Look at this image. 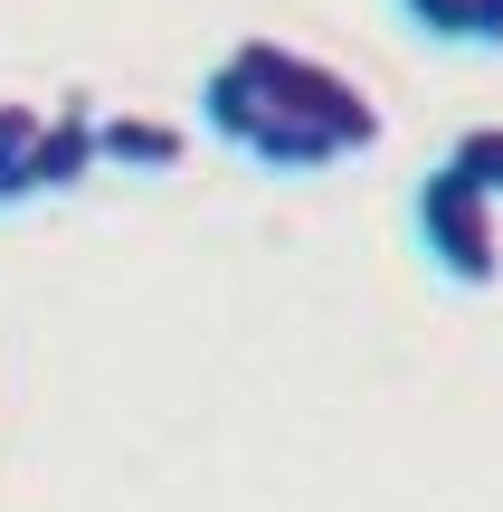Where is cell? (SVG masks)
<instances>
[{
  "label": "cell",
  "mask_w": 503,
  "mask_h": 512,
  "mask_svg": "<svg viewBox=\"0 0 503 512\" xmlns=\"http://www.w3.org/2000/svg\"><path fill=\"white\" fill-rule=\"evenodd\" d=\"M95 124H105V105H95V95H57V105H48V133H38V162H29V200H38V190H76V181H95V171H105Z\"/></svg>",
  "instance_id": "277c9868"
},
{
  "label": "cell",
  "mask_w": 503,
  "mask_h": 512,
  "mask_svg": "<svg viewBox=\"0 0 503 512\" xmlns=\"http://www.w3.org/2000/svg\"><path fill=\"white\" fill-rule=\"evenodd\" d=\"M38 133H48V114H38V105H0V209H19V200H29Z\"/></svg>",
  "instance_id": "8992f818"
},
{
  "label": "cell",
  "mask_w": 503,
  "mask_h": 512,
  "mask_svg": "<svg viewBox=\"0 0 503 512\" xmlns=\"http://www.w3.org/2000/svg\"><path fill=\"white\" fill-rule=\"evenodd\" d=\"M466 48H503V0H475V38Z\"/></svg>",
  "instance_id": "9c48e42d"
},
{
  "label": "cell",
  "mask_w": 503,
  "mask_h": 512,
  "mask_svg": "<svg viewBox=\"0 0 503 512\" xmlns=\"http://www.w3.org/2000/svg\"><path fill=\"white\" fill-rule=\"evenodd\" d=\"M200 124L219 133V143H238L257 171H333V162H342L333 133H323V124H295V114H276L238 67H228V57L200 76Z\"/></svg>",
  "instance_id": "7a4b0ae2"
},
{
  "label": "cell",
  "mask_w": 503,
  "mask_h": 512,
  "mask_svg": "<svg viewBox=\"0 0 503 512\" xmlns=\"http://www.w3.org/2000/svg\"><path fill=\"white\" fill-rule=\"evenodd\" d=\"M95 143H105L114 171H181L190 133L162 124V114H105V124H95Z\"/></svg>",
  "instance_id": "5b68a950"
},
{
  "label": "cell",
  "mask_w": 503,
  "mask_h": 512,
  "mask_svg": "<svg viewBox=\"0 0 503 512\" xmlns=\"http://www.w3.org/2000/svg\"><path fill=\"white\" fill-rule=\"evenodd\" d=\"M399 10H409V29L447 38V48H466V38H475V0H399Z\"/></svg>",
  "instance_id": "ba28073f"
},
{
  "label": "cell",
  "mask_w": 503,
  "mask_h": 512,
  "mask_svg": "<svg viewBox=\"0 0 503 512\" xmlns=\"http://www.w3.org/2000/svg\"><path fill=\"white\" fill-rule=\"evenodd\" d=\"M228 67H238L276 114H295V124H323L342 152H371V143H380V105L352 86V76H333L323 57L276 48V38H238V48H228Z\"/></svg>",
  "instance_id": "6da1fadb"
},
{
  "label": "cell",
  "mask_w": 503,
  "mask_h": 512,
  "mask_svg": "<svg viewBox=\"0 0 503 512\" xmlns=\"http://www.w3.org/2000/svg\"><path fill=\"white\" fill-rule=\"evenodd\" d=\"M409 219H418V247H428V266L447 275V285L485 294L494 275H503V238H494V200H485V190L466 181V171H447V162H437L428 181H418Z\"/></svg>",
  "instance_id": "3957f363"
},
{
  "label": "cell",
  "mask_w": 503,
  "mask_h": 512,
  "mask_svg": "<svg viewBox=\"0 0 503 512\" xmlns=\"http://www.w3.org/2000/svg\"><path fill=\"white\" fill-rule=\"evenodd\" d=\"M447 171H466V181L485 190V200H503V124H475V133H456Z\"/></svg>",
  "instance_id": "52a82bcc"
}]
</instances>
